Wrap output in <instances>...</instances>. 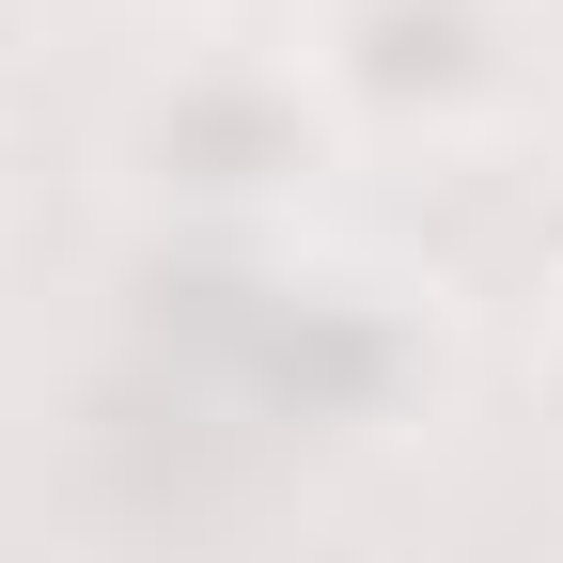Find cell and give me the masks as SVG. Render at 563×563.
Returning <instances> with one entry per match:
<instances>
[{"label": "cell", "instance_id": "277c9868", "mask_svg": "<svg viewBox=\"0 0 563 563\" xmlns=\"http://www.w3.org/2000/svg\"><path fill=\"white\" fill-rule=\"evenodd\" d=\"M532 361H548V391H563V266H548V298H532Z\"/></svg>", "mask_w": 563, "mask_h": 563}, {"label": "cell", "instance_id": "3957f363", "mask_svg": "<svg viewBox=\"0 0 563 563\" xmlns=\"http://www.w3.org/2000/svg\"><path fill=\"white\" fill-rule=\"evenodd\" d=\"M251 298H266V344H251L266 407L329 422V439H391L407 407H439V329L407 313V282H376V266H313V251H266Z\"/></svg>", "mask_w": 563, "mask_h": 563}, {"label": "cell", "instance_id": "5b68a950", "mask_svg": "<svg viewBox=\"0 0 563 563\" xmlns=\"http://www.w3.org/2000/svg\"><path fill=\"white\" fill-rule=\"evenodd\" d=\"M141 16H173V32H220V16H251V0H141Z\"/></svg>", "mask_w": 563, "mask_h": 563}, {"label": "cell", "instance_id": "6da1fadb", "mask_svg": "<svg viewBox=\"0 0 563 563\" xmlns=\"http://www.w3.org/2000/svg\"><path fill=\"white\" fill-rule=\"evenodd\" d=\"M344 157H361V141L329 125L313 63L266 47V32H188V47H157V63L110 95V125H95L110 203L157 220V235H203V251H282Z\"/></svg>", "mask_w": 563, "mask_h": 563}, {"label": "cell", "instance_id": "8992f818", "mask_svg": "<svg viewBox=\"0 0 563 563\" xmlns=\"http://www.w3.org/2000/svg\"><path fill=\"white\" fill-rule=\"evenodd\" d=\"M0 47H16V0H0Z\"/></svg>", "mask_w": 563, "mask_h": 563}, {"label": "cell", "instance_id": "7a4b0ae2", "mask_svg": "<svg viewBox=\"0 0 563 563\" xmlns=\"http://www.w3.org/2000/svg\"><path fill=\"white\" fill-rule=\"evenodd\" d=\"M298 63L361 157H485L548 110V0H298Z\"/></svg>", "mask_w": 563, "mask_h": 563}]
</instances>
